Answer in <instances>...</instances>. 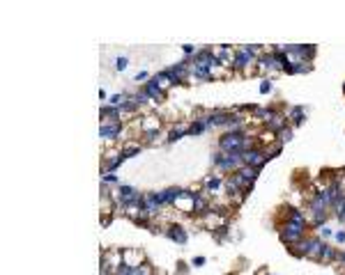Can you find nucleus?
<instances>
[{"label": "nucleus", "mask_w": 345, "mask_h": 275, "mask_svg": "<svg viewBox=\"0 0 345 275\" xmlns=\"http://www.w3.org/2000/svg\"><path fill=\"white\" fill-rule=\"evenodd\" d=\"M143 129L148 131V133H152V131H159V120H157V117H148V120L143 122Z\"/></svg>", "instance_id": "nucleus-14"}, {"label": "nucleus", "mask_w": 345, "mask_h": 275, "mask_svg": "<svg viewBox=\"0 0 345 275\" xmlns=\"http://www.w3.org/2000/svg\"><path fill=\"white\" fill-rule=\"evenodd\" d=\"M145 94L150 96V99H161L164 96V90L159 87V83H157V78H150L148 80V85H145V90H143Z\"/></svg>", "instance_id": "nucleus-4"}, {"label": "nucleus", "mask_w": 345, "mask_h": 275, "mask_svg": "<svg viewBox=\"0 0 345 275\" xmlns=\"http://www.w3.org/2000/svg\"><path fill=\"white\" fill-rule=\"evenodd\" d=\"M159 195H161V202H164V204H175L177 198L182 195V190L180 188H166L164 193H159Z\"/></svg>", "instance_id": "nucleus-5"}, {"label": "nucleus", "mask_w": 345, "mask_h": 275, "mask_svg": "<svg viewBox=\"0 0 345 275\" xmlns=\"http://www.w3.org/2000/svg\"><path fill=\"white\" fill-rule=\"evenodd\" d=\"M288 218H290V223L288 225H292V227H301V229H304L306 220H304V215H301L297 209H288Z\"/></svg>", "instance_id": "nucleus-7"}, {"label": "nucleus", "mask_w": 345, "mask_h": 275, "mask_svg": "<svg viewBox=\"0 0 345 275\" xmlns=\"http://www.w3.org/2000/svg\"><path fill=\"white\" fill-rule=\"evenodd\" d=\"M184 133H189V129H186V126H175V129L168 133V140H170V142H175V140H180Z\"/></svg>", "instance_id": "nucleus-15"}, {"label": "nucleus", "mask_w": 345, "mask_h": 275, "mask_svg": "<svg viewBox=\"0 0 345 275\" xmlns=\"http://www.w3.org/2000/svg\"><path fill=\"white\" fill-rule=\"evenodd\" d=\"M115 67L124 69V67H127V58H117V60H115Z\"/></svg>", "instance_id": "nucleus-20"}, {"label": "nucleus", "mask_w": 345, "mask_h": 275, "mask_svg": "<svg viewBox=\"0 0 345 275\" xmlns=\"http://www.w3.org/2000/svg\"><path fill=\"white\" fill-rule=\"evenodd\" d=\"M99 136H101V138H108V140L117 138V136H120V124H104V126L99 129Z\"/></svg>", "instance_id": "nucleus-6"}, {"label": "nucleus", "mask_w": 345, "mask_h": 275, "mask_svg": "<svg viewBox=\"0 0 345 275\" xmlns=\"http://www.w3.org/2000/svg\"><path fill=\"white\" fill-rule=\"evenodd\" d=\"M260 90H263V94H267V92L272 90V83H269V80H265V83L260 85Z\"/></svg>", "instance_id": "nucleus-21"}, {"label": "nucleus", "mask_w": 345, "mask_h": 275, "mask_svg": "<svg viewBox=\"0 0 345 275\" xmlns=\"http://www.w3.org/2000/svg\"><path fill=\"white\" fill-rule=\"evenodd\" d=\"M258 172H260V168H253V165H244L242 170H237V174H242L246 181H253L258 177Z\"/></svg>", "instance_id": "nucleus-9"}, {"label": "nucleus", "mask_w": 345, "mask_h": 275, "mask_svg": "<svg viewBox=\"0 0 345 275\" xmlns=\"http://www.w3.org/2000/svg\"><path fill=\"white\" fill-rule=\"evenodd\" d=\"M133 80H136V83H143V80H148V71H138V74L133 76Z\"/></svg>", "instance_id": "nucleus-19"}, {"label": "nucleus", "mask_w": 345, "mask_h": 275, "mask_svg": "<svg viewBox=\"0 0 345 275\" xmlns=\"http://www.w3.org/2000/svg\"><path fill=\"white\" fill-rule=\"evenodd\" d=\"M207 126H210V120L205 117V120H200V122H194V124L189 126V133H194V136H200V133H203Z\"/></svg>", "instance_id": "nucleus-10"}, {"label": "nucleus", "mask_w": 345, "mask_h": 275, "mask_svg": "<svg viewBox=\"0 0 345 275\" xmlns=\"http://www.w3.org/2000/svg\"><path fill=\"white\" fill-rule=\"evenodd\" d=\"M251 60H253V55H246V51H242L239 55H235V67H237V69H244Z\"/></svg>", "instance_id": "nucleus-11"}, {"label": "nucleus", "mask_w": 345, "mask_h": 275, "mask_svg": "<svg viewBox=\"0 0 345 275\" xmlns=\"http://www.w3.org/2000/svg\"><path fill=\"white\" fill-rule=\"evenodd\" d=\"M124 266H129L131 271H136V268L143 264V255L141 252H136V250H124Z\"/></svg>", "instance_id": "nucleus-2"}, {"label": "nucleus", "mask_w": 345, "mask_h": 275, "mask_svg": "<svg viewBox=\"0 0 345 275\" xmlns=\"http://www.w3.org/2000/svg\"><path fill=\"white\" fill-rule=\"evenodd\" d=\"M301 234H304V229L301 227H292V225H285V229H281V239H283V243H288V248L290 245H297L301 239Z\"/></svg>", "instance_id": "nucleus-1"}, {"label": "nucleus", "mask_w": 345, "mask_h": 275, "mask_svg": "<svg viewBox=\"0 0 345 275\" xmlns=\"http://www.w3.org/2000/svg\"><path fill=\"white\" fill-rule=\"evenodd\" d=\"M219 186H221V179H219V177H210V179L205 181V188L207 190H219Z\"/></svg>", "instance_id": "nucleus-17"}, {"label": "nucleus", "mask_w": 345, "mask_h": 275, "mask_svg": "<svg viewBox=\"0 0 345 275\" xmlns=\"http://www.w3.org/2000/svg\"><path fill=\"white\" fill-rule=\"evenodd\" d=\"M210 206H207V199L205 198H196L194 199V214H205Z\"/></svg>", "instance_id": "nucleus-13"}, {"label": "nucleus", "mask_w": 345, "mask_h": 275, "mask_svg": "<svg viewBox=\"0 0 345 275\" xmlns=\"http://www.w3.org/2000/svg\"><path fill=\"white\" fill-rule=\"evenodd\" d=\"M168 236L173 241H177L180 245H184V243H186V234L182 232V227H177V225H173V227L168 229Z\"/></svg>", "instance_id": "nucleus-8"}, {"label": "nucleus", "mask_w": 345, "mask_h": 275, "mask_svg": "<svg viewBox=\"0 0 345 275\" xmlns=\"http://www.w3.org/2000/svg\"><path fill=\"white\" fill-rule=\"evenodd\" d=\"M322 259H325V261H334V259H336V252L329 248V245H325V250H322Z\"/></svg>", "instance_id": "nucleus-18"}, {"label": "nucleus", "mask_w": 345, "mask_h": 275, "mask_svg": "<svg viewBox=\"0 0 345 275\" xmlns=\"http://www.w3.org/2000/svg\"><path fill=\"white\" fill-rule=\"evenodd\" d=\"M322 250H325V243L320 239H309V250H306V257L318 259L322 257Z\"/></svg>", "instance_id": "nucleus-3"}, {"label": "nucleus", "mask_w": 345, "mask_h": 275, "mask_svg": "<svg viewBox=\"0 0 345 275\" xmlns=\"http://www.w3.org/2000/svg\"><path fill=\"white\" fill-rule=\"evenodd\" d=\"M336 243H345V232H338L336 234Z\"/></svg>", "instance_id": "nucleus-22"}, {"label": "nucleus", "mask_w": 345, "mask_h": 275, "mask_svg": "<svg viewBox=\"0 0 345 275\" xmlns=\"http://www.w3.org/2000/svg\"><path fill=\"white\" fill-rule=\"evenodd\" d=\"M138 152H141V147L136 145V142H129V145L124 147V152L120 156H122V161H124V158H131V156H136Z\"/></svg>", "instance_id": "nucleus-12"}, {"label": "nucleus", "mask_w": 345, "mask_h": 275, "mask_svg": "<svg viewBox=\"0 0 345 275\" xmlns=\"http://www.w3.org/2000/svg\"><path fill=\"white\" fill-rule=\"evenodd\" d=\"M288 115L292 117V122H295V124H301V122H304V110H301V108H290V112H288Z\"/></svg>", "instance_id": "nucleus-16"}]
</instances>
